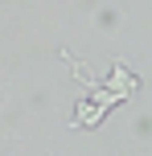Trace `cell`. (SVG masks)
Here are the masks:
<instances>
[{"instance_id":"1","label":"cell","mask_w":152,"mask_h":156,"mask_svg":"<svg viewBox=\"0 0 152 156\" xmlns=\"http://www.w3.org/2000/svg\"><path fill=\"white\" fill-rule=\"evenodd\" d=\"M99 86H107V90H115V94H119V99H123V103H128V99H132V94H136V90H140V78H136V74H132V70H128V66H123V62H119V58H115V62H111V74H107V82H99Z\"/></svg>"},{"instance_id":"2","label":"cell","mask_w":152,"mask_h":156,"mask_svg":"<svg viewBox=\"0 0 152 156\" xmlns=\"http://www.w3.org/2000/svg\"><path fill=\"white\" fill-rule=\"evenodd\" d=\"M103 115H107L103 107H95L90 99H78V107H74V119H70V127H99V123H103Z\"/></svg>"},{"instance_id":"3","label":"cell","mask_w":152,"mask_h":156,"mask_svg":"<svg viewBox=\"0 0 152 156\" xmlns=\"http://www.w3.org/2000/svg\"><path fill=\"white\" fill-rule=\"evenodd\" d=\"M82 99H90V103H95V107H103V111H111V107H119V94H115V90H107V86H87V94H82Z\"/></svg>"}]
</instances>
